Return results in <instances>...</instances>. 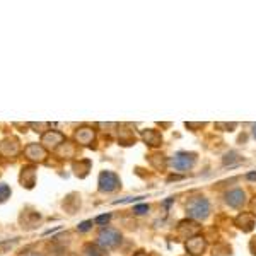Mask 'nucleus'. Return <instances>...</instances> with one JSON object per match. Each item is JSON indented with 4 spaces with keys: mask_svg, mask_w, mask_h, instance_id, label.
<instances>
[{
    "mask_svg": "<svg viewBox=\"0 0 256 256\" xmlns=\"http://www.w3.org/2000/svg\"><path fill=\"white\" fill-rule=\"evenodd\" d=\"M186 215L190 221H205L210 215V202L203 197H195L186 203Z\"/></svg>",
    "mask_w": 256,
    "mask_h": 256,
    "instance_id": "nucleus-1",
    "label": "nucleus"
},
{
    "mask_svg": "<svg viewBox=\"0 0 256 256\" xmlns=\"http://www.w3.org/2000/svg\"><path fill=\"white\" fill-rule=\"evenodd\" d=\"M197 164V154L195 152H176L169 159V166L178 173H186V171L193 169Z\"/></svg>",
    "mask_w": 256,
    "mask_h": 256,
    "instance_id": "nucleus-2",
    "label": "nucleus"
},
{
    "mask_svg": "<svg viewBox=\"0 0 256 256\" xmlns=\"http://www.w3.org/2000/svg\"><path fill=\"white\" fill-rule=\"evenodd\" d=\"M120 243H121L120 231L111 229V227H103L99 236H97V246L103 248L104 251L115 250V248L120 246Z\"/></svg>",
    "mask_w": 256,
    "mask_h": 256,
    "instance_id": "nucleus-3",
    "label": "nucleus"
},
{
    "mask_svg": "<svg viewBox=\"0 0 256 256\" xmlns=\"http://www.w3.org/2000/svg\"><path fill=\"white\" fill-rule=\"evenodd\" d=\"M121 181L118 178L116 173L113 171H103L99 174V181H97V188H99L101 193H113L120 188Z\"/></svg>",
    "mask_w": 256,
    "mask_h": 256,
    "instance_id": "nucleus-4",
    "label": "nucleus"
},
{
    "mask_svg": "<svg viewBox=\"0 0 256 256\" xmlns=\"http://www.w3.org/2000/svg\"><path fill=\"white\" fill-rule=\"evenodd\" d=\"M65 140L67 139H65V135L62 132H58V130H48L46 133L41 135V142H39V144H41L44 149L56 150Z\"/></svg>",
    "mask_w": 256,
    "mask_h": 256,
    "instance_id": "nucleus-5",
    "label": "nucleus"
},
{
    "mask_svg": "<svg viewBox=\"0 0 256 256\" xmlns=\"http://www.w3.org/2000/svg\"><path fill=\"white\" fill-rule=\"evenodd\" d=\"M24 156L32 162H44L48 157V152L41 144H27L24 147Z\"/></svg>",
    "mask_w": 256,
    "mask_h": 256,
    "instance_id": "nucleus-6",
    "label": "nucleus"
},
{
    "mask_svg": "<svg viewBox=\"0 0 256 256\" xmlns=\"http://www.w3.org/2000/svg\"><path fill=\"white\" fill-rule=\"evenodd\" d=\"M185 248L192 256H202L207 250V239L198 234V236H195V238H190L188 241H186Z\"/></svg>",
    "mask_w": 256,
    "mask_h": 256,
    "instance_id": "nucleus-7",
    "label": "nucleus"
},
{
    "mask_svg": "<svg viewBox=\"0 0 256 256\" xmlns=\"http://www.w3.org/2000/svg\"><path fill=\"white\" fill-rule=\"evenodd\" d=\"M21 152V145H19V140L15 137H10V139H5L0 142V156L2 157H15Z\"/></svg>",
    "mask_w": 256,
    "mask_h": 256,
    "instance_id": "nucleus-8",
    "label": "nucleus"
},
{
    "mask_svg": "<svg viewBox=\"0 0 256 256\" xmlns=\"http://www.w3.org/2000/svg\"><path fill=\"white\" fill-rule=\"evenodd\" d=\"M74 139H75V144L87 147V145H92V142L96 140V132H94V128H91V127H80L75 130Z\"/></svg>",
    "mask_w": 256,
    "mask_h": 256,
    "instance_id": "nucleus-9",
    "label": "nucleus"
},
{
    "mask_svg": "<svg viewBox=\"0 0 256 256\" xmlns=\"http://www.w3.org/2000/svg\"><path fill=\"white\" fill-rule=\"evenodd\" d=\"M226 203L233 209H241L246 203V192L241 188L231 190V192L226 193Z\"/></svg>",
    "mask_w": 256,
    "mask_h": 256,
    "instance_id": "nucleus-10",
    "label": "nucleus"
},
{
    "mask_svg": "<svg viewBox=\"0 0 256 256\" xmlns=\"http://www.w3.org/2000/svg\"><path fill=\"white\" fill-rule=\"evenodd\" d=\"M178 233L188 241L190 238L198 236V233H200V226H198L195 221H181L180 224H178Z\"/></svg>",
    "mask_w": 256,
    "mask_h": 256,
    "instance_id": "nucleus-11",
    "label": "nucleus"
},
{
    "mask_svg": "<svg viewBox=\"0 0 256 256\" xmlns=\"http://www.w3.org/2000/svg\"><path fill=\"white\" fill-rule=\"evenodd\" d=\"M19 181H21V185L24 188H27V190L34 188V185H36V168L34 166H24L21 169Z\"/></svg>",
    "mask_w": 256,
    "mask_h": 256,
    "instance_id": "nucleus-12",
    "label": "nucleus"
},
{
    "mask_svg": "<svg viewBox=\"0 0 256 256\" xmlns=\"http://www.w3.org/2000/svg\"><path fill=\"white\" fill-rule=\"evenodd\" d=\"M234 224L239 227V229L243 231V233H250V231H253L255 227V215L251 212H243L239 214L238 217H236Z\"/></svg>",
    "mask_w": 256,
    "mask_h": 256,
    "instance_id": "nucleus-13",
    "label": "nucleus"
},
{
    "mask_svg": "<svg viewBox=\"0 0 256 256\" xmlns=\"http://www.w3.org/2000/svg\"><path fill=\"white\" fill-rule=\"evenodd\" d=\"M142 140H144L149 147H159L162 144V135L159 130L147 128V130H142Z\"/></svg>",
    "mask_w": 256,
    "mask_h": 256,
    "instance_id": "nucleus-14",
    "label": "nucleus"
},
{
    "mask_svg": "<svg viewBox=\"0 0 256 256\" xmlns=\"http://www.w3.org/2000/svg\"><path fill=\"white\" fill-rule=\"evenodd\" d=\"M55 152H56V156L62 157V159H72V157L75 156V144L65 140L63 144L55 150Z\"/></svg>",
    "mask_w": 256,
    "mask_h": 256,
    "instance_id": "nucleus-15",
    "label": "nucleus"
},
{
    "mask_svg": "<svg viewBox=\"0 0 256 256\" xmlns=\"http://www.w3.org/2000/svg\"><path fill=\"white\" fill-rule=\"evenodd\" d=\"M41 219V215H39L38 212H29V210H26V212H22L21 215V224L22 227H34L36 224H38V221Z\"/></svg>",
    "mask_w": 256,
    "mask_h": 256,
    "instance_id": "nucleus-16",
    "label": "nucleus"
},
{
    "mask_svg": "<svg viewBox=\"0 0 256 256\" xmlns=\"http://www.w3.org/2000/svg\"><path fill=\"white\" fill-rule=\"evenodd\" d=\"M74 171H75V176L85 178L89 174V171H91V161L84 159V161L74 162Z\"/></svg>",
    "mask_w": 256,
    "mask_h": 256,
    "instance_id": "nucleus-17",
    "label": "nucleus"
},
{
    "mask_svg": "<svg viewBox=\"0 0 256 256\" xmlns=\"http://www.w3.org/2000/svg\"><path fill=\"white\" fill-rule=\"evenodd\" d=\"M118 139H120V144L121 145H132L135 144V135H133V132H130V130H118Z\"/></svg>",
    "mask_w": 256,
    "mask_h": 256,
    "instance_id": "nucleus-18",
    "label": "nucleus"
},
{
    "mask_svg": "<svg viewBox=\"0 0 256 256\" xmlns=\"http://www.w3.org/2000/svg\"><path fill=\"white\" fill-rule=\"evenodd\" d=\"M84 256H108V253L103 250V248L89 243V245L84 246Z\"/></svg>",
    "mask_w": 256,
    "mask_h": 256,
    "instance_id": "nucleus-19",
    "label": "nucleus"
},
{
    "mask_svg": "<svg viewBox=\"0 0 256 256\" xmlns=\"http://www.w3.org/2000/svg\"><path fill=\"white\" fill-rule=\"evenodd\" d=\"M222 162H224V166H234V164H241L243 159L238 152H229L224 156V161Z\"/></svg>",
    "mask_w": 256,
    "mask_h": 256,
    "instance_id": "nucleus-20",
    "label": "nucleus"
},
{
    "mask_svg": "<svg viewBox=\"0 0 256 256\" xmlns=\"http://www.w3.org/2000/svg\"><path fill=\"white\" fill-rule=\"evenodd\" d=\"M10 188H9V185H5V183H2L0 181V203H3V202H7L10 198Z\"/></svg>",
    "mask_w": 256,
    "mask_h": 256,
    "instance_id": "nucleus-21",
    "label": "nucleus"
},
{
    "mask_svg": "<svg viewBox=\"0 0 256 256\" xmlns=\"http://www.w3.org/2000/svg\"><path fill=\"white\" fill-rule=\"evenodd\" d=\"M29 127L34 128V132H39V133H46L44 130H51L50 123H29Z\"/></svg>",
    "mask_w": 256,
    "mask_h": 256,
    "instance_id": "nucleus-22",
    "label": "nucleus"
},
{
    "mask_svg": "<svg viewBox=\"0 0 256 256\" xmlns=\"http://www.w3.org/2000/svg\"><path fill=\"white\" fill-rule=\"evenodd\" d=\"M236 127H238L236 123H215V128L222 130V132H233Z\"/></svg>",
    "mask_w": 256,
    "mask_h": 256,
    "instance_id": "nucleus-23",
    "label": "nucleus"
},
{
    "mask_svg": "<svg viewBox=\"0 0 256 256\" xmlns=\"http://www.w3.org/2000/svg\"><path fill=\"white\" fill-rule=\"evenodd\" d=\"M92 224H94L92 221H84V222H80V224L77 226V229H79V233H87V231L92 229Z\"/></svg>",
    "mask_w": 256,
    "mask_h": 256,
    "instance_id": "nucleus-24",
    "label": "nucleus"
},
{
    "mask_svg": "<svg viewBox=\"0 0 256 256\" xmlns=\"http://www.w3.org/2000/svg\"><path fill=\"white\" fill-rule=\"evenodd\" d=\"M109 221H111V215H109V214H104V215H99V217H96L94 224H99V226H106Z\"/></svg>",
    "mask_w": 256,
    "mask_h": 256,
    "instance_id": "nucleus-25",
    "label": "nucleus"
},
{
    "mask_svg": "<svg viewBox=\"0 0 256 256\" xmlns=\"http://www.w3.org/2000/svg\"><path fill=\"white\" fill-rule=\"evenodd\" d=\"M149 212V205H137V207H133V214H137V215H144V214H147Z\"/></svg>",
    "mask_w": 256,
    "mask_h": 256,
    "instance_id": "nucleus-26",
    "label": "nucleus"
},
{
    "mask_svg": "<svg viewBox=\"0 0 256 256\" xmlns=\"http://www.w3.org/2000/svg\"><path fill=\"white\" fill-rule=\"evenodd\" d=\"M250 250H251V253H253L256 256V238L251 239V243H250Z\"/></svg>",
    "mask_w": 256,
    "mask_h": 256,
    "instance_id": "nucleus-27",
    "label": "nucleus"
},
{
    "mask_svg": "<svg viewBox=\"0 0 256 256\" xmlns=\"http://www.w3.org/2000/svg\"><path fill=\"white\" fill-rule=\"evenodd\" d=\"M186 127L188 128H202V127H205V123H186Z\"/></svg>",
    "mask_w": 256,
    "mask_h": 256,
    "instance_id": "nucleus-28",
    "label": "nucleus"
},
{
    "mask_svg": "<svg viewBox=\"0 0 256 256\" xmlns=\"http://www.w3.org/2000/svg\"><path fill=\"white\" fill-rule=\"evenodd\" d=\"M251 214H253L255 217H256V197L253 198V200H251Z\"/></svg>",
    "mask_w": 256,
    "mask_h": 256,
    "instance_id": "nucleus-29",
    "label": "nucleus"
},
{
    "mask_svg": "<svg viewBox=\"0 0 256 256\" xmlns=\"http://www.w3.org/2000/svg\"><path fill=\"white\" fill-rule=\"evenodd\" d=\"M174 202V198H169V200H166L164 203H162V205H164V207H169L171 205V203H173Z\"/></svg>",
    "mask_w": 256,
    "mask_h": 256,
    "instance_id": "nucleus-30",
    "label": "nucleus"
},
{
    "mask_svg": "<svg viewBox=\"0 0 256 256\" xmlns=\"http://www.w3.org/2000/svg\"><path fill=\"white\" fill-rule=\"evenodd\" d=\"M133 256H147V253H145V251H137Z\"/></svg>",
    "mask_w": 256,
    "mask_h": 256,
    "instance_id": "nucleus-31",
    "label": "nucleus"
},
{
    "mask_svg": "<svg viewBox=\"0 0 256 256\" xmlns=\"http://www.w3.org/2000/svg\"><path fill=\"white\" fill-rule=\"evenodd\" d=\"M248 180H256V173H251V174H248Z\"/></svg>",
    "mask_w": 256,
    "mask_h": 256,
    "instance_id": "nucleus-32",
    "label": "nucleus"
},
{
    "mask_svg": "<svg viewBox=\"0 0 256 256\" xmlns=\"http://www.w3.org/2000/svg\"><path fill=\"white\" fill-rule=\"evenodd\" d=\"M24 256H43V255H39V253H29V255H24Z\"/></svg>",
    "mask_w": 256,
    "mask_h": 256,
    "instance_id": "nucleus-33",
    "label": "nucleus"
},
{
    "mask_svg": "<svg viewBox=\"0 0 256 256\" xmlns=\"http://www.w3.org/2000/svg\"><path fill=\"white\" fill-rule=\"evenodd\" d=\"M253 137H255V139H256V123L253 125Z\"/></svg>",
    "mask_w": 256,
    "mask_h": 256,
    "instance_id": "nucleus-34",
    "label": "nucleus"
}]
</instances>
